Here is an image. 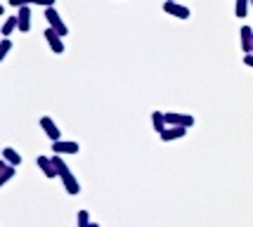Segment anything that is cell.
<instances>
[{
	"label": "cell",
	"mask_w": 253,
	"mask_h": 227,
	"mask_svg": "<svg viewBox=\"0 0 253 227\" xmlns=\"http://www.w3.org/2000/svg\"><path fill=\"white\" fill-rule=\"evenodd\" d=\"M33 0H7V5H12V7H29Z\"/></svg>",
	"instance_id": "obj_19"
},
{
	"label": "cell",
	"mask_w": 253,
	"mask_h": 227,
	"mask_svg": "<svg viewBox=\"0 0 253 227\" xmlns=\"http://www.w3.org/2000/svg\"><path fill=\"white\" fill-rule=\"evenodd\" d=\"M253 47V29L251 26H242V50L244 54H251Z\"/></svg>",
	"instance_id": "obj_11"
},
{
	"label": "cell",
	"mask_w": 253,
	"mask_h": 227,
	"mask_svg": "<svg viewBox=\"0 0 253 227\" xmlns=\"http://www.w3.org/2000/svg\"><path fill=\"white\" fill-rule=\"evenodd\" d=\"M92 225V220H90V213L83 208V211H78L76 213V227H90Z\"/></svg>",
	"instance_id": "obj_17"
},
{
	"label": "cell",
	"mask_w": 253,
	"mask_h": 227,
	"mask_svg": "<svg viewBox=\"0 0 253 227\" xmlns=\"http://www.w3.org/2000/svg\"><path fill=\"white\" fill-rule=\"evenodd\" d=\"M166 123L168 126H182V128H192L194 126V116H189V114H177V111H168L166 114Z\"/></svg>",
	"instance_id": "obj_4"
},
{
	"label": "cell",
	"mask_w": 253,
	"mask_h": 227,
	"mask_svg": "<svg viewBox=\"0 0 253 227\" xmlns=\"http://www.w3.org/2000/svg\"><path fill=\"white\" fill-rule=\"evenodd\" d=\"M249 7H251V0H237V5H234V14H237L239 19H246Z\"/></svg>",
	"instance_id": "obj_16"
},
{
	"label": "cell",
	"mask_w": 253,
	"mask_h": 227,
	"mask_svg": "<svg viewBox=\"0 0 253 227\" xmlns=\"http://www.w3.org/2000/svg\"><path fill=\"white\" fill-rule=\"evenodd\" d=\"M10 50H12V41L10 38H2V41H0V62L10 54Z\"/></svg>",
	"instance_id": "obj_18"
},
{
	"label": "cell",
	"mask_w": 253,
	"mask_h": 227,
	"mask_svg": "<svg viewBox=\"0 0 253 227\" xmlns=\"http://www.w3.org/2000/svg\"><path fill=\"white\" fill-rule=\"evenodd\" d=\"M52 151L55 154H78L81 147H78V142H71V140H59V142H52Z\"/></svg>",
	"instance_id": "obj_8"
},
{
	"label": "cell",
	"mask_w": 253,
	"mask_h": 227,
	"mask_svg": "<svg viewBox=\"0 0 253 227\" xmlns=\"http://www.w3.org/2000/svg\"><path fill=\"white\" fill-rule=\"evenodd\" d=\"M45 41H47V45H50V50L55 54H62L64 52V43H62V36L57 31H52L50 26L45 29Z\"/></svg>",
	"instance_id": "obj_6"
},
{
	"label": "cell",
	"mask_w": 253,
	"mask_h": 227,
	"mask_svg": "<svg viewBox=\"0 0 253 227\" xmlns=\"http://www.w3.org/2000/svg\"><path fill=\"white\" fill-rule=\"evenodd\" d=\"M17 19H19V31L22 33L31 31V10H29V7H19Z\"/></svg>",
	"instance_id": "obj_10"
},
{
	"label": "cell",
	"mask_w": 253,
	"mask_h": 227,
	"mask_svg": "<svg viewBox=\"0 0 253 227\" xmlns=\"http://www.w3.org/2000/svg\"><path fill=\"white\" fill-rule=\"evenodd\" d=\"M251 10H253V0H251Z\"/></svg>",
	"instance_id": "obj_23"
},
{
	"label": "cell",
	"mask_w": 253,
	"mask_h": 227,
	"mask_svg": "<svg viewBox=\"0 0 253 227\" xmlns=\"http://www.w3.org/2000/svg\"><path fill=\"white\" fill-rule=\"evenodd\" d=\"M2 161H7L10 166H17V168H19V166H22V156H19V151H14L12 147H5V149H2Z\"/></svg>",
	"instance_id": "obj_13"
},
{
	"label": "cell",
	"mask_w": 253,
	"mask_h": 227,
	"mask_svg": "<svg viewBox=\"0 0 253 227\" xmlns=\"http://www.w3.org/2000/svg\"><path fill=\"white\" fill-rule=\"evenodd\" d=\"M152 126H154V130L161 135L166 128H168V123H166V114L164 111H152Z\"/></svg>",
	"instance_id": "obj_14"
},
{
	"label": "cell",
	"mask_w": 253,
	"mask_h": 227,
	"mask_svg": "<svg viewBox=\"0 0 253 227\" xmlns=\"http://www.w3.org/2000/svg\"><path fill=\"white\" fill-rule=\"evenodd\" d=\"M45 19H47V24H50V29H52V31H57L62 38L69 33V26L62 22V17H59V12H57L55 7H47V10H45Z\"/></svg>",
	"instance_id": "obj_2"
},
{
	"label": "cell",
	"mask_w": 253,
	"mask_h": 227,
	"mask_svg": "<svg viewBox=\"0 0 253 227\" xmlns=\"http://www.w3.org/2000/svg\"><path fill=\"white\" fill-rule=\"evenodd\" d=\"M244 64L253 69V54H244Z\"/></svg>",
	"instance_id": "obj_21"
},
{
	"label": "cell",
	"mask_w": 253,
	"mask_h": 227,
	"mask_svg": "<svg viewBox=\"0 0 253 227\" xmlns=\"http://www.w3.org/2000/svg\"><path fill=\"white\" fill-rule=\"evenodd\" d=\"M33 5H43L45 10H47V7H52V5H55V0H33Z\"/></svg>",
	"instance_id": "obj_20"
},
{
	"label": "cell",
	"mask_w": 253,
	"mask_h": 227,
	"mask_svg": "<svg viewBox=\"0 0 253 227\" xmlns=\"http://www.w3.org/2000/svg\"><path fill=\"white\" fill-rule=\"evenodd\" d=\"M52 161H55V168H57V173H59V180H62V184H64V189L71 196H76L78 192H81V182L76 180V175L71 173V168L66 166V161L59 156V154L52 156Z\"/></svg>",
	"instance_id": "obj_1"
},
{
	"label": "cell",
	"mask_w": 253,
	"mask_h": 227,
	"mask_svg": "<svg viewBox=\"0 0 253 227\" xmlns=\"http://www.w3.org/2000/svg\"><path fill=\"white\" fill-rule=\"evenodd\" d=\"M164 12L170 14V17H175V19H189V17H192V10H189V7L180 5V2H173V0H166L164 2Z\"/></svg>",
	"instance_id": "obj_3"
},
{
	"label": "cell",
	"mask_w": 253,
	"mask_h": 227,
	"mask_svg": "<svg viewBox=\"0 0 253 227\" xmlns=\"http://www.w3.org/2000/svg\"><path fill=\"white\" fill-rule=\"evenodd\" d=\"M0 171H2V175H0V184H7L14 178V173H17V166H10L7 161H0Z\"/></svg>",
	"instance_id": "obj_12"
},
{
	"label": "cell",
	"mask_w": 253,
	"mask_h": 227,
	"mask_svg": "<svg viewBox=\"0 0 253 227\" xmlns=\"http://www.w3.org/2000/svg\"><path fill=\"white\" fill-rule=\"evenodd\" d=\"M173 2H175V0H173Z\"/></svg>",
	"instance_id": "obj_24"
},
{
	"label": "cell",
	"mask_w": 253,
	"mask_h": 227,
	"mask_svg": "<svg viewBox=\"0 0 253 227\" xmlns=\"http://www.w3.org/2000/svg\"><path fill=\"white\" fill-rule=\"evenodd\" d=\"M187 135V128H182V126H168V128L159 135L164 142H173V140H180V137H185Z\"/></svg>",
	"instance_id": "obj_9"
},
{
	"label": "cell",
	"mask_w": 253,
	"mask_h": 227,
	"mask_svg": "<svg viewBox=\"0 0 253 227\" xmlns=\"http://www.w3.org/2000/svg\"><path fill=\"white\" fill-rule=\"evenodd\" d=\"M90 227H99V225H97V223H92V225H90Z\"/></svg>",
	"instance_id": "obj_22"
},
{
	"label": "cell",
	"mask_w": 253,
	"mask_h": 227,
	"mask_svg": "<svg viewBox=\"0 0 253 227\" xmlns=\"http://www.w3.org/2000/svg\"><path fill=\"white\" fill-rule=\"evenodd\" d=\"M14 29H19V19L17 17H7L5 24H2V38H10Z\"/></svg>",
	"instance_id": "obj_15"
},
{
	"label": "cell",
	"mask_w": 253,
	"mask_h": 227,
	"mask_svg": "<svg viewBox=\"0 0 253 227\" xmlns=\"http://www.w3.org/2000/svg\"><path fill=\"white\" fill-rule=\"evenodd\" d=\"M41 128H43V133L52 142H59V140H62V130H59V126H57V123L50 119V116H43V119H41Z\"/></svg>",
	"instance_id": "obj_5"
},
{
	"label": "cell",
	"mask_w": 253,
	"mask_h": 227,
	"mask_svg": "<svg viewBox=\"0 0 253 227\" xmlns=\"http://www.w3.org/2000/svg\"><path fill=\"white\" fill-rule=\"evenodd\" d=\"M36 163H38V168L43 171L45 178H50V180L59 175V173H57V168H55V161H52V156H38V159H36Z\"/></svg>",
	"instance_id": "obj_7"
}]
</instances>
